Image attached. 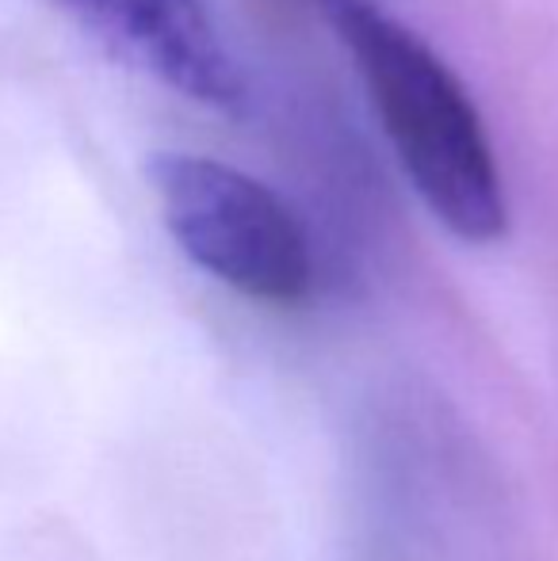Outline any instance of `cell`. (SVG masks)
I'll return each mask as SVG.
<instances>
[{
	"label": "cell",
	"mask_w": 558,
	"mask_h": 561,
	"mask_svg": "<svg viewBox=\"0 0 558 561\" xmlns=\"http://www.w3.org/2000/svg\"><path fill=\"white\" fill-rule=\"evenodd\" d=\"M410 187L447 233L493 244L509 199L490 134L444 58L379 0H321Z\"/></svg>",
	"instance_id": "obj_1"
},
{
	"label": "cell",
	"mask_w": 558,
	"mask_h": 561,
	"mask_svg": "<svg viewBox=\"0 0 558 561\" xmlns=\"http://www.w3.org/2000/svg\"><path fill=\"white\" fill-rule=\"evenodd\" d=\"M149 184L164 229L195 267L253 302L298 306L310 295L306 229L264 180L203 153H157Z\"/></svg>",
	"instance_id": "obj_2"
},
{
	"label": "cell",
	"mask_w": 558,
	"mask_h": 561,
	"mask_svg": "<svg viewBox=\"0 0 558 561\" xmlns=\"http://www.w3.org/2000/svg\"><path fill=\"white\" fill-rule=\"evenodd\" d=\"M112 58L210 112L241 115L249 84L207 0H54Z\"/></svg>",
	"instance_id": "obj_3"
}]
</instances>
